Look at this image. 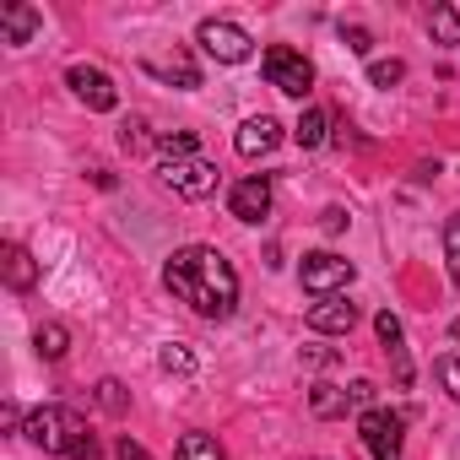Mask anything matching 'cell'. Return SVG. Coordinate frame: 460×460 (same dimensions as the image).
<instances>
[{
	"label": "cell",
	"mask_w": 460,
	"mask_h": 460,
	"mask_svg": "<svg viewBox=\"0 0 460 460\" xmlns=\"http://www.w3.org/2000/svg\"><path fill=\"white\" fill-rule=\"evenodd\" d=\"M163 282H168V293H173L179 304H190L200 320H227V314L239 309V271L227 266V255L211 250V244H184V250H173L168 266H163Z\"/></svg>",
	"instance_id": "obj_1"
},
{
	"label": "cell",
	"mask_w": 460,
	"mask_h": 460,
	"mask_svg": "<svg viewBox=\"0 0 460 460\" xmlns=\"http://www.w3.org/2000/svg\"><path fill=\"white\" fill-rule=\"evenodd\" d=\"M22 433H28L44 455H71V449H76V438L87 433V422H82L71 406H39V411H28Z\"/></svg>",
	"instance_id": "obj_2"
},
{
	"label": "cell",
	"mask_w": 460,
	"mask_h": 460,
	"mask_svg": "<svg viewBox=\"0 0 460 460\" xmlns=\"http://www.w3.org/2000/svg\"><path fill=\"white\" fill-rule=\"evenodd\" d=\"M304 293H314V298H341L352 282H358V266L347 261V255H336V250H314V255H304Z\"/></svg>",
	"instance_id": "obj_3"
},
{
	"label": "cell",
	"mask_w": 460,
	"mask_h": 460,
	"mask_svg": "<svg viewBox=\"0 0 460 460\" xmlns=\"http://www.w3.org/2000/svg\"><path fill=\"white\" fill-rule=\"evenodd\" d=\"M195 44H200L211 60H222V66H239V60L255 55V39H250L239 22H227V17H206V22L195 28Z\"/></svg>",
	"instance_id": "obj_4"
},
{
	"label": "cell",
	"mask_w": 460,
	"mask_h": 460,
	"mask_svg": "<svg viewBox=\"0 0 460 460\" xmlns=\"http://www.w3.org/2000/svg\"><path fill=\"white\" fill-rule=\"evenodd\" d=\"M261 66H266V82H271L277 93H288V98H309V87H314V66H309L298 49L271 44V49L261 55Z\"/></svg>",
	"instance_id": "obj_5"
},
{
	"label": "cell",
	"mask_w": 460,
	"mask_h": 460,
	"mask_svg": "<svg viewBox=\"0 0 460 460\" xmlns=\"http://www.w3.org/2000/svg\"><path fill=\"white\" fill-rule=\"evenodd\" d=\"M358 438L368 444L374 460H401V438H406V417L390 406H368L358 417Z\"/></svg>",
	"instance_id": "obj_6"
},
{
	"label": "cell",
	"mask_w": 460,
	"mask_h": 460,
	"mask_svg": "<svg viewBox=\"0 0 460 460\" xmlns=\"http://www.w3.org/2000/svg\"><path fill=\"white\" fill-rule=\"evenodd\" d=\"M157 173H163V184H168L173 195H184V200H206V195L217 190V163H206L200 152H195V157H173V163H163Z\"/></svg>",
	"instance_id": "obj_7"
},
{
	"label": "cell",
	"mask_w": 460,
	"mask_h": 460,
	"mask_svg": "<svg viewBox=\"0 0 460 460\" xmlns=\"http://www.w3.org/2000/svg\"><path fill=\"white\" fill-rule=\"evenodd\" d=\"M66 87H71L93 114L119 109V87H114V76H109V71H98V66H71V71H66Z\"/></svg>",
	"instance_id": "obj_8"
},
{
	"label": "cell",
	"mask_w": 460,
	"mask_h": 460,
	"mask_svg": "<svg viewBox=\"0 0 460 460\" xmlns=\"http://www.w3.org/2000/svg\"><path fill=\"white\" fill-rule=\"evenodd\" d=\"M227 211H234L239 222H261V217L271 211V179H266V173L239 179L234 190H227Z\"/></svg>",
	"instance_id": "obj_9"
},
{
	"label": "cell",
	"mask_w": 460,
	"mask_h": 460,
	"mask_svg": "<svg viewBox=\"0 0 460 460\" xmlns=\"http://www.w3.org/2000/svg\"><path fill=\"white\" fill-rule=\"evenodd\" d=\"M358 320H363V314H358V304H347V293H341V298H320V304L309 309V331H314V336H347Z\"/></svg>",
	"instance_id": "obj_10"
},
{
	"label": "cell",
	"mask_w": 460,
	"mask_h": 460,
	"mask_svg": "<svg viewBox=\"0 0 460 460\" xmlns=\"http://www.w3.org/2000/svg\"><path fill=\"white\" fill-rule=\"evenodd\" d=\"M277 141H282V125H277L271 114H255V119L239 125L234 152H239V157H266V152H277Z\"/></svg>",
	"instance_id": "obj_11"
},
{
	"label": "cell",
	"mask_w": 460,
	"mask_h": 460,
	"mask_svg": "<svg viewBox=\"0 0 460 460\" xmlns=\"http://www.w3.org/2000/svg\"><path fill=\"white\" fill-rule=\"evenodd\" d=\"M44 28V12L28 6V0H12V6H0V39L6 44H33Z\"/></svg>",
	"instance_id": "obj_12"
},
{
	"label": "cell",
	"mask_w": 460,
	"mask_h": 460,
	"mask_svg": "<svg viewBox=\"0 0 460 460\" xmlns=\"http://www.w3.org/2000/svg\"><path fill=\"white\" fill-rule=\"evenodd\" d=\"M141 66H146L157 82H168V87H184V93L200 87V66H195L190 55H179V49H173V55H152V60H141Z\"/></svg>",
	"instance_id": "obj_13"
},
{
	"label": "cell",
	"mask_w": 460,
	"mask_h": 460,
	"mask_svg": "<svg viewBox=\"0 0 460 460\" xmlns=\"http://www.w3.org/2000/svg\"><path fill=\"white\" fill-rule=\"evenodd\" d=\"M374 331H379V341H385V352H390V363H395V385H411V363H406V331H401V320H395L390 309H379V314H374Z\"/></svg>",
	"instance_id": "obj_14"
},
{
	"label": "cell",
	"mask_w": 460,
	"mask_h": 460,
	"mask_svg": "<svg viewBox=\"0 0 460 460\" xmlns=\"http://www.w3.org/2000/svg\"><path fill=\"white\" fill-rule=\"evenodd\" d=\"M6 288L12 293H33L39 288V261L22 244H6Z\"/></svg>",
	"instance_id": "obj_15"
},
{
	"label": "cell",
	"mask_w": 460,
	"mask_h": 460,
	"mask_svg": "<svg viewBox=\"0 0 460 460\" xmlns=\"http://www.w3.org/2000/svg\"><path fill=\"white\" fill-rule=\"evenodd\" d=\"M325 136H331V114L309 103V109L298 114V125H293V141H298L304 152H314V146H325Z\"/></svg>",
	"instance_id": "obj_16"
},
{
	"label": "cell",
	"mask_w": 460,
	"mask_h": 460,
	"mask_svg": "<svg viewBox=\"0 0 460 460\" xmlns=\"http://www.w3.org/2000/svg\"><path fill=\"white\" fill-rule=\"evenodd\" d=\"M347 406H352V395L341 390V385H309V411L314 417H347Z\"/></svg>",
	"instance_id": "obj_17"
},
{
	"label": "cell",
	"mask_w": 460,
	"mask_h": 460,
	"mask_svg": "<svg viewBox=\"0 0 460 460\" xmlns=\"http://www.w3.org/2000/svg\"><path fill=\"white\" fill-rule=\"evenodd\" d=\"M33 347H39V358H44V363H60V358L71 352V331H66L60 320H49V325H39V331H33Z\"/></svg>",
	"instance_id": "obj_18"
},
{
	"label": "cell",
	"mask_w": 460,
	"mask_h": 460,
	"mask_svg": "<svg viewBox=\"0 0 460 460\" xmlns=\"http://www.w3.org/2000/svg\"><path fill=\"white\" fill-rule=\"evenodd\" d=\"M173 460H222V444L195 428V433H184V438L173 444Z\"/></svg>",
	"instance_id": "obj_19"
},
{
	"label": "cell",
	"mask_w": 460,
	"mask_h": 460,
	"mask_svg": "<svg viewBox=\"0 0 460 460\" xmlns=\"http://www.w3.org/2000/svg\"><path fill=\"white\" fill-rule=\"evenodd\" d=\"M157 368H163V374H195V352H190L184 341H163V347H157Z\"/></svg>",
	"instance_id": "obj_20"
},
{
	"label": "cell",
	"mask_w": 460,
	"mask_h": 460,
	"mask_svg": "<svg viewBox=\"0 0 460 460\" xmlns=\"http://www.w3.org/2000/svg\"><path fill=\"white\" fill-rule=\"evenodd\" d=\"M428 33H433L438 44H460V12H455V6H433Z\"/></svg>",
	"instance_id": "obj_21"
},
{
	"label": "cell",
	"mask_w": 460,
	"mask_h": 460,
	"mask_svg": "<svg viewBox=\"0 0 460 460\" xmlns=\"http://www.w3.org/2000/svg\"><path fill=\"white\" fill-rule=\"evenodd\" d=\"M157 152H163V163L195 157V130H168V136H157Z\"/></svg>",
	"instance_id": "obj_22"
},
{
	"label": "cell",
	"mask_w": 460,
	"mask_h": 460,
	"mask_svg": "<svg viewBox=\"0 0 460 460\" xmlns=\"http://www.w3.org/2000/svg\"><path fill=\"white\" fill-rule=\"evenodd\" d=\"M98 406H103L109 417H125V411H130V395H125V385H119V379H98Z\"/></svg>",
	"instance_id": "obj_23"
},
{
	"label": "cell",
	"mask_w": 460,
	"mask_h": 460,
	"mask_svg": "<svg viewBox=\"0 0 460 460\" xmlns=\"http://www.w3.org/2000/svg\"><path fill=\"white\" fill-rule=\"evenodd\" d=\"M444 261H449V277L460 288V211H449V222H444Z\"/></svg>",
	"instance_id": "obj_24"
},
{
	"label": "cell",
	"mask_w": 460,
	"mask_h": 460,
	"mask_svg": "<svg viewBox=\"0 0 460 460\" xmlns=\"http://www.w3.org/2000/svg\"><path fill=\"white\" fill-rule=\"evenodd\" d=\"M433 374H438V385H444V395H449V401H460V352H449V358H438V363H433Z\"/></svg>",
	"instance_id": "obj_25"
},
{
	"label": "cell",
	"mask_w": 460,
	"mask_h": 460,
	"mask_svg": "<svg viewBox=\"0 0 460 460\" xmlns=\"http://www.w3.org/2000/svg\"><path fill=\"white\" fill-rule=\"evenodd\" d=\"M368 82H374V87H395V82H406V66H401V60H374V66H368Z\"/></svg>",
	"instance_id": "obj_26"
},
{
	"label": "cell",
	"mask_w": 460,
	"mask_h": 460,
	"mask_svg": "<svg viewBox=\"0 0 460 460\" xmlns=\"http://www.w3.org/2000/svg\"><path fill=\"white\" fill-rule=\"evenodd\" d=\"M341 44H347L352 55H368V49H374V39H368V28H358V22H341Z\"/></svg>",
	"instance_id": "obj_27"
},
{
	"label": "cell",
	"mask_w": 460,
	"mask_h": 460,
	"mask_svg": "<svg viewBox=\"0 0 460 460\" xmlns=\"http://www.w3.org/2000/svg\"><path fill=\"white\" fill-rule=\"evenodd\" d=\"M66 460H103V449H98V438H93V428H87V433L76 438V449H71Z\"/></svg>",
	"instance_id": "obj_28"
},
{
	"label": "cell",
	"mask_w": 460,
	"mask_h": 460,
	"mask_svg": "<svg viewBox=\"0 0 460 460\" xmlns=\"http://www.w3.org/2000/svg\"><path fill=\"white\" fill-rule=\"evenodd\" d=\"M114 460H152V455H146V444H136V438L125 433V438L114 444Z\"/></svg>",
	"instance_id": "obj_29"
},
{
	"label": "cell",
	"mask_w": 460,
	"mask_h": 460,
	"mask_svg": "<svg viewBox=\"0 0 460 460\" xmlns=\"http://www.w3.org/2000/svg\"><path fill=\"white\" fill-rule=\"evenodd\" d=\"M119 146H125V152H141V146H146V136H141V119H130V125L119 130Z\"/></svg>",
	"instance_id": "obj_30"
},
{
	"label": "cell",
	"mask_w": 460,
	"mask_h": 460,
	"mask_svg": "<svg viewBox=\"0 0 460 460\" xmlns=\"http://www.w3.org/2000/svg\"><path fill=\"white\" fill-rule=\"evenodd\" d=\"M320 227H325V234H341V227H347V211H341V206H325V211H320Z\"/></svg>",
	"instance_id": "obj_31"
},
{
	"label": "cell",
	"mask_w": 460,
	"mask_h": 460,
	"mask_svg": "<svg viewBox=\"0 0 460 460\" xmlns=\"http://www.w3.org/2000/svg\"><path fill=\"white\" fill-rule=\"evenodd\" d=\"M347 395H352V406H363V411H368V401H374V385H368V379H352V385H347Z\"/></svg>",
	"instance_id": "obj_32"
},
{
	"label": "cell",
	"mask_w": 460,
	"mask_h": 460,
	"mask_svg": "<svg viewBox=\"0 0 460 460\" xmlns=\"http://www.w3.org/2000/svg\"><path fill=\"white\" fill-rule=\"evenodd\" d=\"M449 341H455V347H460V320H455V325H449Z\"/></svg>",
	"instance_id": "obj_33"
}]
</instances>
